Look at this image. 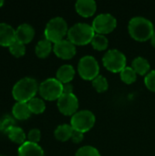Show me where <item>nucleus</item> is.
Wrapping results in <instances>:
<instances>
[{
  "instance_id": "nucleus-20",
  "label": "nucleus",
  "mask_w": 155,
  "mask_h": 156,
  "mask_svg": "<svg viewBox=\"0 0 155 156\" xmlns=\"http://www.w3.org/2000/svg\"><path fill=\"white\" fill-rule=\"evenodd\" d=\"M52 48H52L51 42L45 38V39H41L37 42V44L36 45V48H35V52L38 58H45L50 54V52L52 51Z\"/></svg>"
},
{
  "instance_id": "nucleus-33",
  "label": "nucleus",
  "mask_w": 155,
  "mask_h": 156,
  "mask_svg": "<svg viewBox=\"0 0 155 156\" xmlns=\"http://www.w3.org/2000/svg\"><path fill=\"white\" fill-rule=\"evenodd\" d=\"M151 44H152V46L153 47L155 48V31H154V33H153V37H151Z\"/></svg>"
},
{
  "instance_id": "nucleus-28",
  "label": "nucleus",
  "mask_w": 155,
  "mask_h": 156,
  "mask_svg": "<svg viewBox=\"0 0 155 156\" xmlns=\"http://www.w3.org/2000/svg\"><path fill=\"white\" fill-rule=\"evenodd\" d=\"M14 120L10 116H4L0 119V131L3 133H6L14 127Z\"/></svg>"
},
{
  "instance_id": "nucleus-29",
  "label": "nucleus",
  "mask_w": 155,
  "mask_h": 156,
  "mask_svg": "<svg viewBox=\"0 0 155 156\" xmlns=\"http://www.w3.org/2000/svg\"><path fill=\"white\" fill-rule=\"evenodd\" d=\"M144 84L146 86V88L151 90L155 92V70L150 71L144 78Z\"/></svg>"
},
{
  "instance_id": "nucleus-10",
  "label": "nucleus",
  "mask_w": 155,
  "mask_h": 156,
  "mask_svg": "<svg viewBox=\"0 0 155 156\" xmlns=\"http://www.w3.org/2000/svg\"><path fill=\"white\" fill-rule=\"evenodd\" d=\"M58 111L66 116H73L79 109V100L73 94H62L57 101Z\"/></svg>"
},
{
  "instance_id": "nucleus-11",
  "label": "nucleus",
  "mask_w": 155,
  "mask_h": 156,
  "mask_svg": "<svg viewBox=\"0 0 155 156\" xmlns=\"http://www.w3.org/2000/svg\"><path fill=\"white\" fill-rule=\"evenodd\" d=\"M55 55L62 59H71L76 55V46L69 39H63L54 44Z\"/></svg>"
},
{
  "instance_id": "nucleus-6",
  "label": "nucleus",
  "mask_w": 155,
  "mask_h": 156,
  "mask_svg": "<svg viewBox=\"0 0 155 156\" xmlns=\"http://www.w3.org/2000/svg\"><path fill=\"white\" fill-rule=\"evenodd\" d=\"M103 66L111 72L118 73L122 72L126 68L127 59L126 56L118 49L108 50L102 58Z\"/></svg>"
},
{
  "instance_id": "nucleus-5",
  "label": "nucleus",
  "mask_w": 155,
  "mask_h": 156,
  "mask_svg": "<svg viewBox=\"0 0 155 156\" xmlns=\"http://www.w3.org/2000/svg\"><path fill=\"white\" fill-rule=\"evenodd\" d=\"M96 122L94 113L89 110H81L77 112L70 119V125L73 130L85 133L92 129Z\"/></svg>"
},
{
  "instance_id": "nucleus-1",
  "label": "nucleus",
  "mask_w": 155,
  "mask_h": 156,
  "mask_svg": "<svg viewBox=\"0 0 155 156\" xmlns=\"http://www.w3.org/2000/svg\"><path fill=\"white\" fill-rule=\"evenodd\" d=\"M128 31L133 39L144 42L151 39L155 30L153 23L149 19L143 16H135L129 21Z\"/></svg>"
},
{
  "instance_id": "nucleus-30",
  "label": "nucleus",
  "mask_w": 155,
  "mask_h": 156,
  "mask_svg": "<svg viewBox=\"0 0 155 156\" xmlns=\"http://www.w3.org/2000/svg\"><path fill=\"white\" fill-rule=\"evenodd\" d=\"M41 138V133L38 129H31L27 134V139L28 142L37 144L40 141Z\"/></svg>"
},
{
  "instance_id": "nucleus-34",
  "label": "nucleus",
  "mask_w": 155,
  "mask_h": 156,
  "mask_svg": "<svg viewBox=\"0 0 155 156\" xmlns=\"http://www.w3.org/2000/svg\"><path fill=\"white\" fill-rule=\"evenodd\" d=\"M4 5V1H2V0H0V7Z\"/></svg>"
},
{
  "instance_id": "nucleus-12",
  "label": "nucleus",
  "mask_w": 155,
  "mask_h": 156,
  "mask_svg": "<svg viewBox=\"0 0 155 156\" xmlns=\"http://www.w3.org/2000/svg\"><path fill=\"white\" fill-rule=\"evenodd\" d=\"M75 9L80 16L90 17L97 10V4L94 0H78L75 4Z\"/></svg>"
},
{
  "instance_id": "nucleus-15",
  "label": "nucleus",
  "mask_w": 155,
  "mask_h": 156,
  "mask_svg": "<svg viewBox=\"0 0 155 156\" xmlns=\"http://www.w3.org/2000/svg\"><path fill=\"white\" fill-rule=\"evenodd\" d=\"M18 156H45V154L41 146L27 141L19 146Z\"/></svg>"
},
{
  "instance_id": "nucleus-35",
  "label": "nucleus",
  "mask_w": 155,
  "mask_h": 156,
  "mask_svg": "<svg viewBox=\"0 0 155 156\" xmlns=\"http://www.w3.org/2000/svg\"><path fill=\"white\" fill-rule=\"evenodd\" d=\"M0 156H5V155H1V154H0Z\"/></svg>"
},
{
  "instance_id": "nucleus-18",
  "label": "nucleus",
  "mask_w": 155,
  "mask_h": 156,
  "mask_svg": "<svg viewBox=\"0 0 155 156\" xmlns=\"http://www.w3.org/2000/svg\"><path fill=\"white\" fill-rule=\"evenodd\" d=\"M132 68L136 72V74H139L141 76H146L150 72L151 65L146 58L143 57H137L132 60Z\"/></svg>"
},
{
  "instance_id": "nucleus-22",
  "label": "nucleus",
  "mask_w": 155,
  "mask_h": 156,
  "mask_svg": "<svg viewBox=\"0 0 155 156\" xmlns=\"http://www.w3.org/2000/svg\"><path fill=\"white\" fill-rule=\"evenodd\" d=\"M90 44L94 49H96L98 51H103V50L107 49L108 45H109V40L104 35L95 34Z\"/></svg>"
},
{
  "instance_id": "nucleus-23",
  "label": "nucleus",
  "mask_w": 155,
  "mask_h": 156,
  "mask_svg": "<svg viewBox=\"0 0 155 156\" xmlns=\"http://www.w3.org/2000/svg\"><path fill=\"white\" fill-rule=\"evenodd\" d=\"M27 105L29 107L31 113H34V114H40L44 112V111L46 110L45 101L39 98H36V97L33 98L27 102Z\"/></svg>"
},
{
  "instance_id": "nucleus-9",
  "label": "nucleus",
  "mask_w": 155,
  "mask_h": 156,
  "mask_svg": "<svg viewBox=\"0 0 155 156\" xmlns=\"http://www.w3.org/2000/svg\"><path fill=\"white\" fill-rule=\"evenodd\" d=\"M91 26L96 34L105 35L112 32L116 28L117 20L111 14L103 13L94 18Z\"/></svg>"
},
{
  "instance_id": "nucleus-27",
  "label": "nucleus",
  "mask_w": 155,
  "mask_h": 156,
  "mask_svg": "<svg viewBox=\"0 0 155 156\" xmlns=\"http://www.w3.org/2000/svg\"><path fill=\"white\" fill-rule=\"evenodd\" d=\"M75 156H100V154L95 147L91 145H85L76 152Z\"/></svg>"
},
{
  "instance_id": "nucleus-31",
  "label": "nucleus",
  "mask_w": 155,
  "mask_h": 156,
  "mask_svg": "<svg viewBox=\"0 0 155 156\" xmlns=\"http://www.w3.org/2000/svg\"><path fill=\"white\" fill-rule=\"evenodd\" d=\"M84 138V133H80V132H78V131H73L72 133V136H71V141L74 143V144H79L82 142Z\"/></svg>"
},
{
  "instance_id": "nucleus-2",
  "label": "nucleus",
  "mask_w": 155,
  "mask_h": 156,
  "mask_svg": "<svg viewBox=\"0 0 155 156\" xmlns=\"http://www.w3.org/2000/svg\"><path fill=\"white\" fill-rule=\"evenodd\" d=\"M38 88L39 86L35 79L26 77L19 80L14 85L12 94L17 102H28L35 98Z\"/></svg>"
},
{
  "instance_id": "nucleus-4",
  "label": "nucleus",
  "mask_w": 155,
  "mask_h": 156,
  "mask_svg": "<svg viewBox=\"0 0 155 156\" xmlns=\"http://www.w3.org/2000/svg\"><path fill=\"white\" fill-rule=\"evenodd\" d=\"M69 27L66 20L63 17L57 16L50 19L45 28V37L51 43H58L64 39V37L68 35Z\"/></svg>"
},
{
  "instance_id": "nucleus-8",
  "label": "nucleus",
  "mask_w": 155,
  "mask_h": 156,
  "mask_svg": "<svg viewBox=\"0 0 155 156\" xmlns=\"http://www.w3.org/2000/svg\"><path fill=\"white\" fill-rule=\"evenodd\" d=\"M78 72L79 76L85 80H93L99 76L100 66L93 56L82 57L78 64Z\"/></svg>"
},
{
  "instance_id": "nucleus-24",
  "label": "nucleus",
  "mask_w": 155,
  "mask_h": 156,
  "mask_svg": "<svg viewBox=\"0 0 155 156\" xmlns=\"http://www.w3.org/2000/svg\"><path fill=\"white\" fill-rule=\"evenodd\" d=\"M120 75H121V80L125 84H132L133 82H135L137 79V74L132 67H126L124 69L122 70Z\"/></svg>"
},
{
  "instance_id": "nucleus-7",
  "label": "nucleus",
  "mask_w": 155,
  "mask_h": 156,
  "mask_svg": "<svg viewBox=\"0 0 155 156\" xmlns=\"http://www.w3.org/2000/svg\"><path fill=\"white\" fill-rule=\"evenodd\" d=\"M38 92L47 101H58L63 94V84L56 78H49L40 83Z\"/></svg>"
},
{
  "instance_id": "nucleus-21",
  "label": "nucleus",
  "mask_w": 155,
  "mask_h": 156,
  "mask_svg": "<svg viewBox=\"0 0 155 156\" xmlns=\"http://www.w3.org/2000/svg\"><path fill=\"white\" fill-rule=\"evenodd\" d=\"M7 136L8 138L18 144H23L26 143V133L23 131V129H21L20 127H16L14 126L13 128H11L8 132H7Z\"/></svg>"
},
{
  "instance_id": "nucleus-13",
  "label": "nucleus",
  "mask_w": 155,
  "mask_h": 156,
  "mask_svg": "<svg viewBox=\"0 0 155 156\" xmlns=\"http://www.w3.org/2000/svg\"><path fill=\"white\" fill-rule=\"evenodd\" d=\"M34 36H35V29L31 25L27 23L21 24L16 29V40L23 43L24 45L32 41Z\"/></svg>"
},
{
  "instance_id": "nucleus-3",
  "label": "nucleus",
  "mask_w": 155,
  "mask_h": 156,
  "mask_svg": "<svg viewBox=\"0 0 155 156\" xmlns=\"http://www.w3.org/2000/svg\"><path fill=\"white\" fill-rule=\"evenodd\" d=\"M94 36L95 31L92 26L87 23H77L68 32V39L75 46H85L91 43Z\"/></svg>"
},
{
  "instance_id": "nucleus-17",
  "label": "nucleus",
  "mask_w": 155,
  "mask_h": 156,
  "mask_svg": "<svg viewBox=\"0 0 155 156\" xmlns=\"http://www.w3.org/2000/svg\"><path fill=\"white\" fill-rule=\"evenodd\" d=\"M13 116L17 120H26L31 116V112L27 102H16L12 109Z\"/></svg>"
},
{
  "instance_id": "nucleus-19",
  "label": "nucleus",
  "mask_w": 155,
  "mask_h": 156,
  "mask_svg": "<svg viewBox=\"0 0 155 156\" xmlns=\"http://www.w3.org/2000/svg\"><path fill=\"white\" fill-rule=\"evenodd\" d=\"M73 128L71 127L70 124H61L59 126H58L54 132V135L55 138L58 141L60 142H67L69 140L71 139L72 136V133H73Z\"/></svg>"
},
{
  "instance_id": "nucleus-16",
  "label": "nucleus",
  "mask_w": 155,
  "mask_h": 156,
  "mask_svg": "<svg viewBox=\"0 0 155 156\" xmlns=\"http://www.w3.org/2000/svg\"><path fill=\"white\" fill-rule=\"evenodd\" d=\"M75 69L71 65H62L56 74V79L59 80L62 84L70 83L75 77Z\"/></svg>"
},
{
  "instance_id": "nucleus-25",
  "label": "nucleus",
  "mask_w": 155,
  "mask_h": 156,
  "mask_svg": "<svg viewBox=\"0 0 155 156\" xmlns=\"http://www.w3.org/2000/svg\"><path fill=\"white\" fill-rule=\"evenodd\" d=\"M92 86L96 90L97 92L101 93V92H104L108 90L109 83H108V80L105 77L99 75L97 78H95L92 80Z\"/></svg>"
},
{
  "instance_id": "nucleus-26",
  "label": "nucleus",
  "mask_w": 155,
  "mask_h": 156,
  "mask_svg": "<svg viewBox=\"0 0 155 156\" xmlns=\"http://www.w3.org/2000/svg\"><path fill=\"white\" fill-rule=\"evenodd\" d=\"M8 48H9L10 53L13 56L16 57V58L22 57L26 53V46L23 43H21V42H19L17 40L14 41Z\"/></svg>"
},
{
  "instance_id": "nucleus-14",
  "label": "nucleus",
  "mask_w": 155,
  "mask_h": 156,
  "mask_svg": "<svg viewBox=\"0 0 155 156\" xmlns=\"http://www.w3.org/2000/svg\"><path fill=\"white\" fill-rule=\"evenodd\" d=\"M16 41V30L6 23H0V46L9 47Z\"/></svg>"
},
{
  "instance_id": "nucleus-32",
  "label": "nucleus",
  "mask_w": 155,
  "mask_h": 156,
  "mask_svg": "<svg viewBox=\"0 0 155 156\" xmlns=\"http://www.w3.org/2000/svg\"><path fill=\"white\" fill-rule=\"evenodd\" d=\"M63 94H73V86L71 83L63 84Z\"/></svg>"
}]
</instances>
